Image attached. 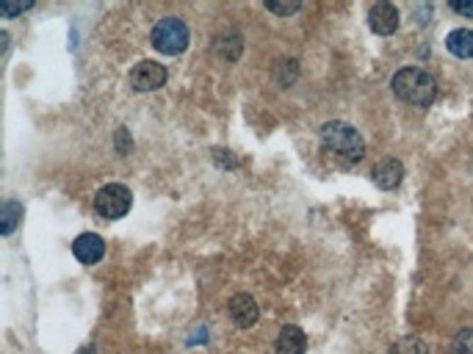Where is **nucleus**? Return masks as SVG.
<instances>
[{
    "label": "nucleus",
    "mask_w": 473,
    "mask_h": 354,
    "mask_svg": "<svg viewBox=\"0 0 473 354\" xmlns=\"http://www.w3.org/2000/svg\"><path fill=\"white\" fill-rule=\"evenodd\" d=\"M390 86H393V95L399 97V100H404L410 105H418V108L432 105V100L438 95V81L426 69H421V66H404V69H399L393 75Z\"/></svg>",
    "instance_id": "1"
},
{
    "label": "nucleus",
    "mask_w": 473,
    "mask_h": 354,
    "mask_svg": "<svg viewBox=\"0 0 473 354\" xmlns=\"http://www.w3.org/2000/svg\"><path fill=\"white\" fill-rule=\"evenodd\" d=\"M321 147L329 153V155H335V158H341L344 163H357L363 161V155H366V141H363V136L357 133V130L346 125V122H327L324 128H321Z\"/></svg>",
    "instance_id": "2"
},
{
    "label": "nucleus",
    "mask_w": 473,
    "mask_h": 354,
    "mask_svg": "<svg viewBox=\"0 0 473 354\" xmlns=\"http://www.w3.org/2000/svg\"><path fill=\"white\" fill-rule=\"evenodd\" d=\"M153 47L163 56H180L189 47V28L177 17H163L153 28Z\"/></svg>",
    "instance_id": "3"
},
{
    "label": "nucleus",
    "mask_w": 473,
    "mask_h": 354,
    "mask_svg": "<svg viewBox=\"0 0 473 354\" xmlns=\"http://www.w3.org/2000/svg\"><path fill=\"white\" fill-rule=\"evenodd\" d=\"M133 205V194L122 183H108L95 194V211L103 219H122Z\"/></svg>",
    "instance_id": "4"
},
{
    "label": "nucleus",
    "mask_w": 473,
    "mask_h": 354,
    "mask_svg": "<svg viewBox=\"0 0 473 354\" xmlns=\"http://www.w3.org/2000/svg\"><path fill=\"white\" fill-rule=\"evenodd\" d=\"M166 83V66L158 61H139L130 72L133 92H156Z\"/></svg>",
    "instance_id": "5"
},
{
    "label": "nucleus",
    "mask_w": 473,
    "mask_h": 354,
    "mask_svg": "<svg viewBox=\"0 0 473 354\" xmlns=\"http://www.w3.org/2000/svg\"><path fill=\"white\" fill-rule=\"evenodd\" d=\"M371 180H374V186L382 189V191H393V189H399L402 180H404V166H402L399 158H382V161L371 169Z\"/></svg>",
    "instance_id": "6"
},
{
    "label": "nucleus",
    "mask_w": 473,
    "mask_h": 354,
    "mask_svg": "<svg viewBox=\"0 0 473 354\" xmlns=\"http://www.w3.org/2000/svg\"><path fill=\"white\" fill-rule=\"evenodd\" d=\"M227 310H230V319H233V324H235V326H241V329H250V326H255L257 316H260L257 302H255L250 293H235V296L230 299Z\"/></svg>",
    "instance_id": "7"
},
{
    "label": "nucleus",
    "mask_w": 473,
    "mask_h": 354,
    "mask_svg": "<svg viewBox=\"0 0 473 354\" xmlns=\"http://www.w3.org/2000/svg\"><path fill=\"white\" fill-rule=\"evenodd\" d=\"M399 23H402L399 8L390 6V3H377V6H371V11H368V25H371V31L379 33V36L396 33Z\"/></svg>",
    "instance_id": "8"
},
{
    "label": "nucleus",
    "mask_w": 473,
    "mask_h": 354,
    "mask_svg": "<svg viewBox=\"0 0 473 354\" xmlns=\"http://www.w3.org/2000/svg\"><path fill=\"white\" fill-rule=\"evenodd\" d=\"M72 252H75V258L81 260V263L95 266V263H100L103 255H105V241H103L97 232H83V235L75 238Z\"/></svg>",
    "instance_id": "9"
},
{
    "label": "nucleus",
    "mask_w": 473,
    "mask_h": 354,
    "mask_svg": "<svg viewBox=\"0 0 473 354\" xmlns=\"http://www.w3.org/2000/svg\"><path fill=\"white\" fill-rule=\"evenodd\" d=\"M308 349V338L299 326L288 324L280 329V338H277V354H305Z\"/></svg>",
    "instance_id": "10"
},
{
    "label": "nucleus",
    "mask_w": 473,
    "mask_h": 354,
    "mask_svg": "<svg viewBox=\"0 0 473 354\" xmlns=\"http://www.w3.org/2000/svg\"><path fill=\"white\" fill-rule=\"evenodd\" d=\"M445 50L457 59H473V31L471 28H457L445 36Z\"/></svg>",
    "instance_id": "11"
},
{
    "label": "nucleus",
    "mask_w": 473,
    "mask_h": 354,
    "mask_svg": "<svg viewBox=\"0 0 473 354\" xmlns=\"http://www.w3.org/2000/svg\"><path fill=\"white\" fill-rule=\"evenodd\" d=\"M0 232L3 235H11L14 230H17V225L23 222V205L17 202V199H6L3 202V211H0Z\"/></svg>",
    "instance_id": "12"
},
{
    "label": "nucleus",
    "mask_w": 473,
    "mask_h": 354,
    "mask_svg": "<svg viewBox=\"0 0 473 354\" xmlns=\"http://www.w3.org/2000/svg\"><path fill=\"white\" fill-rule=\"evenodd\" d=\"M387 354H429V346H426L421 338L407 335V338L396 341V343L390 346V352H387Z\"/></svg>",
    "instance_id": "13"
},
{
    "label": "nucleus",
    "mask_w": 473,
    "mask_h": 354,
    "mask_svg": "<svg viewBox=\"0 0 473 354\" xmlns=\"http://www.w3.org/2000/svg\"><path fill=\"white\" fill-rule=\"evenodd\" d=\"M454 354H473V329H460L454 338Z\"/></svg>",
    "instance_id": "14"
},
{
    "label": "nucleus",
    "mask_w": 473,
    "mask_h": 354,
    "mask_svg": "<svg viewBox=\"0 0 473 354\" xmlns=\"http://www.w3.org/2000/svg\"><path fill=\"white\" fill-rule=\"evenodd\" d=\"M33 3H23V6H0V14L3 17H17V14H23V11H28Z\"/></svg>",
    "instance_id": "15"
},
{
    "label": "nucleus",
    "mask_w": 473,
    "mask_h": 354,
    "mask_svg": "<svg viewBox=\"0 0 473 354\" xmlns=\"http://www.w3.org/2000/svg\"><path fill=\"white\" fill-rule=\"evenodd\" d=\"M266 8H269V11H274V14H293V11L299 8V3H291V6H280V3H266Z\"/></svg>",
    "instance_id": "16"
},
{
    "label": "nucleus",
    "mask_w": 473,
    "mask_h": 354,
    "mask_svg": "<svg viewBox=\"0 0 473 354\" xmlns=\"http://www.w3.org/2000/svg\"><path fill=\"white\" fill-rule=\"evenodd\" d=\"M451 8L462 17H473V3H462V0H451Z\"/></svg>",
    "instance_id": "17"
},
{
    "label": "nucleus",
    "mask_w": 473,
    "mask_h": 354,
    "mask_svg": "<svg viewBox=\"0 0 473 354\" xmlns=\"http://www.w3.org/2000/svg\"><path fill=\"white\" fill-rule=\"evenodd\" d=\"M0 42H3V45H0V53H6V50H8V33L6 31L0 33Z\"/></svg>",
    "instance_id": "18"
}]
</instances>
